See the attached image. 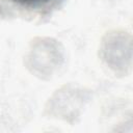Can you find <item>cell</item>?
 <instances>
[{
    "label": "cell",
    "mask_w": 133,
    "mask_h": 133,
    "mask_svg": "<svg viewBox=\"0 0 133 133\" xmlns=\"http://www.w3.org/2000/svg\"><path fill=\"white\" fill-rule=\"evenodd\" d=\"M20 3H26V4H35V3H42V2H47L49 0H14Z\"/></svg>",
    "instance_id": "cell-1"
}]
</instances>
